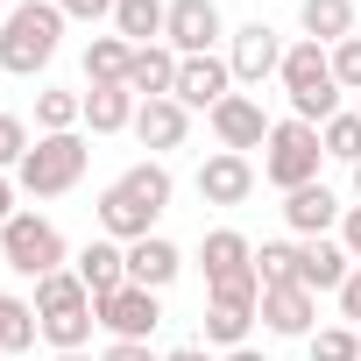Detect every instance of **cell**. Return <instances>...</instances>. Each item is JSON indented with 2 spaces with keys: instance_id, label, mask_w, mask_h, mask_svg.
I'll use <instances>...</instances> for the list:
<instances>
[{
  "instance_id": "5",
  "label": "cell",
  "mask_w": 361,
  "mask_h": 361,
  "mask_svg": "<svg viewBox=\"0 0 361 361\" xmlns=\"http://www.w3.org/2000/svg\"><path fill=\"white\" fill-rule=\"evenodd\" d=\"M85 163H92L85 135H36V149L15 170V185H22V199H64V192H78Z\"/></svg>"
},
{
  "instance_id": "41",
  "label": "cell",
  "mask_w": 361,
  "mask_h": 361,
  "mask_svg": "<svg viewBox=\"0 0 361 361\" xmlns=\"http://www.w3.org/2000/svg\"><path fill=\"white\" fill-rule=\"evenodd\" d=\"M57 361H99V354H57Z\"/></svg>"
},
{
  "instance_id": "35",
  "label": "cell",
  "mask_w": 361,
  "mask_h": 361,
  "mask_svg": "<svg viewBox=\"0 0 361 361\" xmlns=\"http://www.w3.org/2000/svg\"><path fill=\"white\" fill-rule=\"evenodd\" d=\"M64 22H114V0H57Z\"/></svg>"
},
{
  "instance_id": "27",
  "label": "cell",
  "mask_w": 361,
  "mask_h": 361,
  "mask_svg": "<svg viewBox=\"0 0 361 361\" xmlns=\"http://www.w3.org/2000/svg\"><path fill=\"white\" fill-rule=\"evenodd\" d=\"M128 64H135L128 36H92L85 43V85H128Z\"/></svg>"
},
{
  "instance_id": "15",
  "label": "cell",
  "mask_w": 361,
  "mask_h": 361,
  "mask_svg": "<svg viewBox=\"0 0 361 361\" xmlns=\"http://www.w3.org/2000/svg\"><path fill=\"white\" fill-rule=\"evenodd\" d=\"M199 199H206V206H248V199H255V163L234 156V149H213V156L199 163Z\"/></svg>"
},
{
  "instance_id": "11",
  "label": "cell",
  "mask_w": 361,
  "mask_h": 361,
  "mask_svg": "<svg viewBox=\"0 0 361 361\" xmlns=\"http://www.w3.org/2000/svg\"><path fill=\"white\" fill-rule=\"evenodd\" d=\"M92 312H99V333H106V340H149V333L163 326V290L121 283V290H114V298H99Z\"/></svg>"
},
{
  "instance_id": "28",
  "label": "cell",
  "mask_w": 361,
  "mask_h": 361,
  "mask_svg": "<svg viewBox=\"0 0 361 361\" xmlns=\"http://www.w3.org/2000/svg\"><path fill=\"white\" fill-rule=\"evenodd\" d=\"M78 128H85V92L43 85L36 92V135H78Z\"/></svg>"
},
{
  "instance_id": "17",
  "label": "cell",
  "mask_w": 361,
  "mask_h": 361,
  "mask_svg": "<svg viewBox=\"0 0 361 361\" xmlns=\"http://www.w3.org/2000/svg\"><path fill=\"white\" fill-rule=\"evenodd\" d=\"M340 220H347V206L326 192V185H305V192H283V227L298 234V241H319V234H340Z\"/></svg>"
},
{
  "instance_id": "24",
  "label": "cell",
  "mask_w": 361,
  "mask_h": 361,
  "mask_svg": "<svg viewBox=\"0 0 361 361\" xmlns=\"http://www.w3.org/2000/svg\"><path fill=\"white\" fill-rule=\"evenodd\" d=\"M135 92L128 85H85V128L92 135H121V128H135Z\"/></svg>"
},
{
  "instance_id": "40",
  "label": "cell",
  "mask_w": 361,
  "mask_h": 361,
  "mask_svg": "<svg viewBox=\"0 0 361 361\" xmlns=\"http://www.w3.org/2000/svg\"><path fill=\"white\" fill-rule=\"evenodd\" d=\"M227 361H269V354H262V347H234Z\"/></svg>"
},
{
  "instance_id": "10",
  "label": "cell",
  "mask_w": 361,
  "mask_h": 361,
  "mask_svg": "<svg viewBox=\"0 0 361 361\" xmlns=\"http://www.w3.org/2000/svg\"><path fill=\"white\" fill-rule=\"evenodd\" d=\"M283 36L269 29V22H241L234 36H227V71H234V85H262V78H276L283 71Z\"/></svg>"
},
{
  "instance_id": "20",
  "label": "cell",
  "mask_w": 361,
  "mask_h": 361,
  "mask_svg": "<svg viewBox=\"0 0 361 361\" xmlns=\"http://www.w3.org/2000/svg\"><path fill=\"white\" fill-rule=\"evenodd\" d=\"M71 269H78V283H85V290H92V305H99V298H114V290L128 283V248L99 234V241H85V248H78V262H71Z\"/></svg>"
},
{
  "instance_id": "29",
  "label": "cell",
  "mask_w": 361,
  "mask_h": 361,
  "mask_svg": "<svg viewBox=\"0 0 361 361\" xmlns=\"http://www.w3.org/2000/svg\"><path fill=\"white\" fill-rule=\"evenodd\" d=\"M255 283H262V290L298 283V241H262V248H255Z\"/></svg>"
},
{
  "instance_id": "37",
  "label": "cell",
  "mask_w": 361,
  "mask_h": 361,
  "mask_svg": "<svg viewBox=\"0 0 361 361\" xmlns=\"http://www.w3.org/2000/svg\"><path fill=\"white\" fill-rule=\"evenodd\" d=\"M340 248L361 262V206H347V220H340Z\"/></svg>"
},
{
  "instance_id": "21",
  "label": "cell",
  "mask_w": 361,
  "mask_h": 361,
  "mask_svg": "<svg viewBox=\"0 0 361 361\" xmlns=\"http://www.w3.org/2000/svg\"><path fill=\"white\" fill-rule=\"evenodd\" d=\"M177 269H185L177 241H163V234L128 241V283H142V290H170V283H177Z\"/></svg>"
},
{
  "instance_id": "12",
  "label": "cell",
  "mask_w": 361,
  "mask_h": 361,
  "mask_svg": "<svg viewBox=\"0 0 361 361\" xmlns=\"http://www.w3.org/2000/svg\"><path fill=\"white\" fill-rule=\"evenodd\" d=\"M199 269H206V290H227V283H255V241L241 227H213L199 241Z\"/></svg>"
},
{
  "instance_id": "6",
  "label": "cell",
  "mask_w": 361,
  "mask_h": 361,
  "mask_svg": "<svg viewBox=\"0 0 361 361\" xmlns=\"http://www.w3.org/2000/svg\"><path fill=\"white\" fill-rule=\"evenodd\" d=\"M319 163H326V142H319V128L312 121H276L269 128V142H262V185H276V192H305V185H319Z\"/></svg>"
},
{
  "instance_id": "22",
  "label": "cell",
  "mask_w": 361,
  "mask_h": 361,
  "mask_svg": "<svg viewBox=\"0 0 361 361\" xmlns=\"http://www.w3.org/2000/svg\"><path fill=\"white\" fill-rule=\"evenodd\" d=\"M177 64H185V57H177L170 43L135 50V64H128V92H135V99H170V92H177Z\"/></svg>"
},
{
  "instance_id": "2",
  "label": "cell",
  "mask_w": 361,
  "mask_h": 361,
  "mask_svg": "<svg viewBox=\"0 0 361 361\" xmlns=\"http://www.w3.org/2000/svg\"><path fill=\"white\" fill-rule=\"evenodd\" d=\"M64 43V8L57 0H15V15L0 22V71L8 78H36Z\"/></svg>"
},
{
  "instance_id": "14",
  "label": "cell",
  "mask_w": 361,
  "mask_h": 361,
  "mask_svg": "<svg viewBox=\"0 0 361 361\" xmlns=\"http://www.w3.org/2000/svg\"><path fill=\"white\" fill-rule=\"evenodd\" d=\"M276 340H312L319 333V298L305 290V283H276V290H262V312H255Z\"/></svg>"
},
{
  "instance_id": "42",
  "label": "cell",
  "mask_w": 361,
  "mask_h": 361,
  "mask_svg": "<svg viewBox=\"0 0 361 361\" xmlns=\"http://www.w3.org/2000/svg\"><path fill=\"white\" fill-rule=\"evenodd\" d=\"M354 199H361V163H354Z\"/></svg>"
},
{
  "instance_id": "7",
  "label": "cell",
  "mask_w": 361,
  "mask_h": 361,
  "mask_svg": "<svg viewBox=\"0 0 361 361\" xmlns=\"http://www.w3.org/2000/svg\"><path fill=\"white\" fill-rule=\"evenodd\" d=\"M0 262H8L15 276H29V283H43V276L71 269V248H64L57 220H43V213H15L8 227H0Z\"/></svg>"
},
{
  "instance_id": "9",
  "label": "cell",
  "mask_w": 361,
  "mask_h": 361,
  "mask_svg": "<svg viewBox=\"0 0 361 361\" xmlns=\"http://www.w3.org/2000/svg\"><path fill=\"white\" fill-rule=\"evenodd\" d=\"M234 29L220 22V0H170V22H163V43L177 57H213Z\"/></svg>"
},
{
  "instance_id": "18",
  "label": "cell",
  "mask_w": 361,
  "mask_h": 361,
  "mask_svg": "<svg viewBox=\"0 0 361 361\" xmlns=\"http://www.w3.org/2000/svg\"><path fill=\"white\" fill-rule=\"evenodd\" d=\"M354 276V255L340 248V234H319V241H298V283L319 298V290H340Z\"/></svg>"
},
{
  "instance_id": "25",
  "label": "cell",
  "mask_w": 361,
  "mask_h": 361,
  "mask_svg": "<svg viewBox=\"0 0 361 361\" xmlns=\"http://www.w3.org/2000/svg\"><path fill=\"white\" fill-rule=\"evenodd\" d=\"M163 22H170V0H114V36H128L135 50L163 43Z\"/></svg>"
},
{
  "instance_id": "23",
  "label": "cell",
  "mask_w": 361,
  "mask_h": 361,
  "mask_svg": "<svg viewBox=\"0 0 361 361\" xmlns=\"http://www.w3.org/2000/svg\"><path fill=\"white\" fill-rule=\"evenodd\" d=\"M298 29H305V43H347L354 36V0H298Z\"/></svg>"
},
{
  "instance_id": "26",
  "label": "cell",
  "mask_w": 361,
  "mask_h": 361,
  "mask_svg": "<svg viewBox=\"0 0 361 361\" xmlns=\"http://www.w3.org/2000/svg\"><path fill=\"white\" fill-rule=\"evenodd\" d=\"M36 340H43L36 298H15V290H0V354H29Z\"/></svg>"
},
{
  "instance_id": "32",
  "label": "cell",
  "mask_w": 361,
  "mask_h": 361,
  "mask_svg": "<svg viewBox=\"0 0 361 361\" xmlns=\"http://www.w3.org/2000/svg\"><path fill=\"white\" fill-rule=\"evenodd\" d=\"M29 149H36V135H29V121H22V114H0V170L15 177Z\"/></svg>"
},
{
  "instance_id": "34",
  "label": "cell",
  "mask_w": 361,
  "mask_h": 361,
  "mask_svg": "<svg viewBox=\"0 0 361 361\" xmlns=\"http://www.w3.org/2000/svg\"><path fill=\"white\" fill-rule=\"evenodd\" d=\"M333 298H340V319H347V326L361 333V262H354V276H347V283H340Z\"/></svg>"
},
{
  "instance_id": "39",
  "label": "cell",
  "mask_w": 361,
  "mask_h": 361,
  "mask_svg": "<svg viewBox=\"0 0 361 361\" xmlns=\"http://www.w3.org/2000/svg\"><path fill=\"white\" fill-rule=\"evenodd\" d=\"M163 361H213V347H170Z\"/></svg>"
},
{
  "instance_id": "36",
  "label": "cell",
  "mask_w": 361,
  "mask_h": 361,
  "mask_svg": "<svg viewBox=\"0 0 361 361\" xmlns=\"http://www.w3.org/2000/svg\"><path fill=\"white\" fill-rule=\"evenodd\" d=\"M99 361H163V354H149V340H106Z\"/></svg>"
},
{
  "instance_id": "16",
  "label": "cell",
  "mask_w": 361,
  "mask_h": 361,
  "mask_svg": "<svg viewBox=\"0 0 361 361\" xmlns=\"http://www.w3.org/2000/svg\"><path fill=\"white\" fill-rule=\"evenodd\" d=\"M227 92H234V71H227V57L213 50V57H185V64H177V92H170V99L185 106V114H199V106L213 114Z\"/></svg>"
},
{
  "instance_id": "3",
  "label": "cell",
  "mask_w": 361,
  "mask_h": 361,
  "mask_svg": "<svg viewBox=\"0 0 361 361\" xmlns=\"http://www.w3.org/2000/svg\"><path fill=\"white\" fill-rule=\"evenodd\" d=\"M36 319H43V340H50L57 354H85V347H92L99 312H92V290L78 283V269H57V276L36 283Z\"/></svg>"
},
{
  "instance_id": "4",
  "label": "cell",
  "mask_w": 361,
  "mask_h": 361,
  "mask_svg": "<svg viewBox=\"0 0 361 361\" xmlns=\"http://www.w3.org/2000/svg\"><path fill=\"white\" fill-rule=\"evenodd\" d=\"M276 78H283L298 121L326 128V121L340 114V78H333V50H326V43H305V36H298V43L283 50V71H276Z\"/></svg>"
},
{
  "instance_id": "1",
  "label": "cell",
  "mask_w": 361,
  "mask_h": 361,
  "mask_svg": "<svg viewBox=\"0 0 361 361\" xmlns=\"http://www.w3.org/2000/svg\"><path fill=\"white\" fill-rule=\"evenodd\" d=\"M170 192H177V177H170V163L163 156H149V163H128L114 185L99 192V234L106 241H149L156 234V220L170 213Z\"/></svg>"
},
{
  "instance_id": "13",
  "label": "cell",
  "mask_w": 361,
  "mask_h": 361,
  "mask_svg": "<svg viewBox=\"0 0 361 361\" xmlns=\"http://www.w3.org/2000/svg\"><path fill=\"white\" fill-rule=\"evenodd\" d=\"M206 121H213V135H220V149H234V156H248V149H262V142H269V128H276V121L262 114V99H255V92H227V99H220V106H213Z\"/></svg>"
},
{
  "instance_id": "31",
  "label": "cell",
  "mask_w": 361,
  "mask_h": 361,
  "mask_svg": "<svg viewBox=\"0 0 361 361\" xmlns=\"http://www.w3.org/2000/svg\"><path fill=\"white\" fill-rule=\"evenodd\" d=\"M305 347H312V361H361V333L354 326H319Z\"/></svg>"
},
{
  "instance_id": "38",
  "label": "cell",
  "mask_w": 361,
  "mask_h": 361,
  "mask_svg": "<svg viewBox=\"0 0 361 361\" xmlns=\"http://www.w3.org/2000/svg\"><path fill=\"white\" fill-rule=\"evenodd\" d=\"M15 199H22V185H15V177H8V170H0V227H8V220H15V213H22V206H15Z\"/></svg>"
},
{
  "instance_id": "43",
  "label": "cell",
  "mask_w": 361,
  "mask_h": 361,
  "mask_svg": "<svg viewBox=\"0 0 361 361\" xmlns=\"http://www.w3.org/2000/svg\"><path fill=\"white\" fill-rule=\"evenodd\" d=\"M8 15H15V8H8V0H0V22H8Z\"/></svg>"
},
{
  "instance_id": "33",
  "label": "cell",
  "mask_w": 361,
  "mask_h": 361,
  "mask_svg": "<svg viewBox=\"0 0 361 361\" xmlns=\"http://www.w3.org/2000/svg\"><path fill=\"white\" fill-rule=\"evenodd\" d=\"M333 78H340V92H361V36L333 43Z\"/></svg>"
},
{
  "instance_id": "8",
  "label": "cell",
  "mask_w": 361,
  "mask_h": 361,
  "mask_svg": "<svg viewBox=\"0 0 361 361\" xmlns=\"http://www.w3.org/2000/svg\"><path fill=\"white\" fill-rule=\"evenodd\" d=\"M255 312H262V283H227V290H206V347H248L255 333Z\"/></svg>"
},
{
  "instance_id": "30",
  "label": "cell",
  "mask_w": 361,
  "mask_h": 361,
  "mask_svg": "<svg viewBox=\"0 0 361 361\" xmlns=\"http://www.w3.org/2000/svg\"><path fill=\"white\" fill-rule=\"evenodd\" d=\"M319 142H326V156H333V163H347V170H354V163H361V114H333V121L319 128Z\"/></svg>"
},
{
  "instance_id": "19",
  "label": "cell",
  "mask_w": 361,
  "mask_h": 361,
  "mask_svg": "<svg viewBox=\"0 0 361 361\" xmlns=\"http://www.w3.org/2000/svg\"><path fill=\"white\" fill-rule=\"evenodd\" d=\"M185 135H192V114L177 106V99H142V106H135V142H142L149 156L185 149Z\"/></svg>"
}]
</instances>
